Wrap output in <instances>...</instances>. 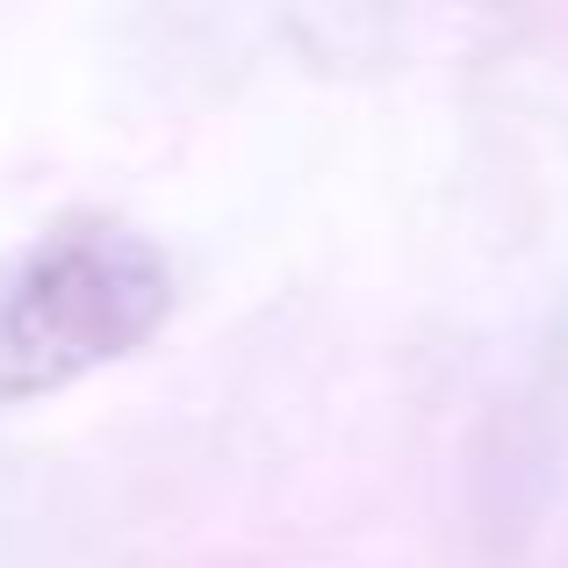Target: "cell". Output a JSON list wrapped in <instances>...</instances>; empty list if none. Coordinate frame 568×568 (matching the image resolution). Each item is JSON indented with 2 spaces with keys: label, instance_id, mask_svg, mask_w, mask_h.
<instances>
[{
  "label": "cell",
  "instance_id": "cell-1",
  "mask_svg": "<svg viewBox=\"0 0 568 568\" xmlns=\"http://www.w3.org/2000/svg\"><path fill=\"white\" fill-rule=\"evenodd\" d=\"M173 310V260L115 216H65L0 274V403L58 396L138 353Z\"/></svg>",
  "mask_w": 568,
  "mask_h": 568
}]
</instances>
